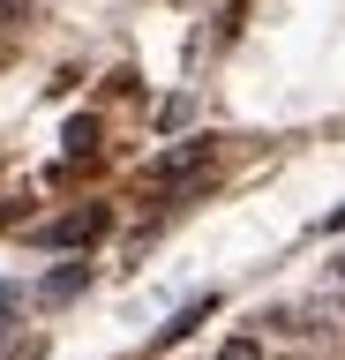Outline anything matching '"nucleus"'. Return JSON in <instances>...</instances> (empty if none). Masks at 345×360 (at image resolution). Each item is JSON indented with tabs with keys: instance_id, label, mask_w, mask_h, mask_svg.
Here are the masks:
<instances>
[{
	"instance_id": "nucleus-1",
	"label": "nucleus",
	"mask_w": 345,
	"mask_h": 360,
	"mask_svg": "<svg viewBox=\"0 0 345 360\" xmlns=\"http://www.w3.org/2000/svg\"><path fill=\"white\" fill-rule=\"evenodd\" d=\"M203 165V143H188V150H165L158 165H150V188H165V180H181V173H195Z\"/></svg>"
},
{
	"instance_id": "nucleus-2",
	"label": "nucleus",
	"mask_w": 345,
	"mask_h": 360,
	"mask_svg": "<svg viewBox=\"0 0 345 360\" xmlns=\"http://www.w3.org/2000/svg\"><path fill=\"white\" fill-rule=\"evenodd\" d=\"M218 360H263V345H255V338H233V345H226Z\"/></svg>"
}]
</instances>
